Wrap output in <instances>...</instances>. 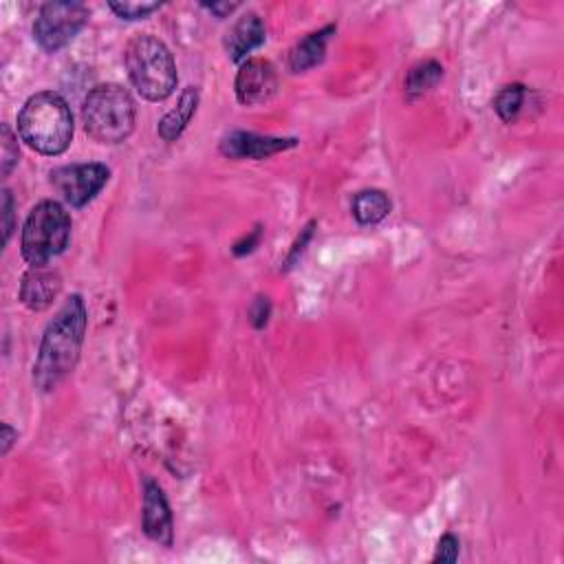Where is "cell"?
<instances>
[{"instance_id":"7","label":"cell","mask_w":564,"mask_h":564,"mask_svg":"<svg viewBox=\"0 0 564 564\" xmlns=\"http://www.w3.org/2000/svg\"><path fill=\"white\" fill-rule=\"evenodd\" d=\"M111 179V170L104 164H75L51 172V186L71 208H84Z\"/></svg>"},{"instance_id":"4","label":"cell","mask_w":564,"mask_h":564,"mask_svg":"<svg viewBox=\"0 0 564 564\" xmlns=\"http://www.w3.org/2000/svg\"><path fill=\"white\" fill-rule=\"evenodd\" d=\"M137 108L133 97L119 84H100L86 95L82 122L97 144L115 146L130 137L135 128Z\"/></svg>"},{"instance_id":"16","label":"cell","mask_w":564,"mask_h":564,"mask_svg":"<svg viewBox=\"0 0 564 564\" xmlns=\"http://www.w3.org/2000/svg\"><path fill=\"white\" fill-rule=\"evenodd\" d=\"M443 78V67L437 60H423L406 75V93L410 100L430 93Z\"/></svg>"},{"instance_id":"21","label":"cell","mask_w":564,"mask_h":564,"mask_svg":"<svg viewBox=\"0 0 564 564\" xmlns=\"http://www.w3.org/2000/svg\"><path fill=\"white\" fill-rule=\"evenodd\" d=\"M0 210H3V245L9 243V238H12L14 232V197L12 192L7 188L3 190V205H0Z\"/></svg>"},{"instance_id":"2","label":"cell","mask_w":564,"mask_h":564,"mask_svg":"<svg viewBox=\"0 0 564 564\" xmlns=\"http://www.w3.org/2000/svg\"><path fill=\"white\" fill-rule=\"evenodd\" d=\"M18 133L36 153L62 155L73 139V115L67 100L53 91L31 95L18 115Z\"/></svg>"},{"instance_id":"24","label":"cell","mask_w":564,"mask_h":564,"mask_svg":"<svg viewBox=\"0 0 564 564\" xmlns=\"http://www.w3.org/2000/svg\"><path fill=\"white\" fill-rule=\"evenodd\" d=\"M260 236H263V227H256V230L249 234V236H245L243 241H238L236 245H234V254L236 256H245V254H252L254 249H256V245L260 243Z\"/></svg>"},{"instance_id":"1","label":"cell","mask_w":564,"mask_h":564,"mask_svg":"<svg viewBox=\"0 0 564 564\" xmlns=\"http://www.w3.org/2000/svg\"><path fill=\"white\" fill-rule=\"evenodd\" d=\"M86 322V305L78 294L64 302L58 316L49 322L34 366V382L42 393L56 390L73 373L82 353Z\"/></svg>"},{"instance_id":"8","label":"cell","mask_w":564,"mask_h":564,"mask_svg":"<svg viewBox=\"0 0 564 564\" xmlns=\"http://www.w3.org/2000/svg\"><path fill=\"white\" fill-rule=\"evenodd\" d=\"M238 102L245 106L265 104L278 91V75L274 64L263 58H249L241 64L234 82Z\"/></svg>"},{"instance_id":"9","label":"cell","mask_w":564,"mask_h":564,"mask_svg":"<svg viewBox=\"0 0 564 564\" xmlns=\"http://www.w3.org/2000/svg\"><path fill=\"white\" fill-rule=\"evenodd\" d=\"M296 146V137H269L236 130V133L223 137L221 153L230 159H267Z\"/></svg>"},{"instance_id":"18","label":"cell","mask_w":564,"mask_h":564,"mask_svg":"<svg viewBox=\"0 0 564 564\" xmlns=\"http://www.w3.org/2000/svg\"><path fill=\"white\" fill-rule=\"evenodd\" d=\"M20 159V150H18V141L16 135L12 133L9 124H3V179H7L12 175V170L18 166Z\"/></svg>"},{"instance_id":"10","label":"cell","mask_w":564,"mask_h":564,"mask_svg":"<svg viewBox=\"0 0 564 564\" xmlns=\"http://www.w3.org/2000/svg\"><path fill=\"white\" fill-rule=\"evenodd\" d=\"M141 525H144V534L150 540H155L164 547H172V540H175L172 512L164 490H161L159 483H155L153 479L144 481V512H141Z\"/></svg>"},{"instance_id":"15","label":"cell","mask_w":564,"mask_h":564,"mask_svg":"<svg viewBox=\"0 0 564 564\" xmlns=\"http://www.w3.org/2000/svg\"><path fill=\"white\" fill-rule=\"evenodd\" d=\"M390 208H393V203L382 190H362L353 199V216L360 225L382 223L390 214Z\"/></svg>"},{"instance_id":"22","label":"cell","mask_w":564,"mask_h":564,"mask_svg":"<svg viewBox=\"0 0 564 564\" xmlns=\"http://www.w3.org/2000/svg\"><path fill=\"white\" fill-rule=\"evenodd\" d=\"M313 227H316V221H311L305 227V230H302V234L298 236V241L294 243V247H291V252H289V256L285 260V269H291V267H294V263H298V258L302 256V252H305L309 241L313 238Z\"/></svg>"},{"instance_id":"12","label":"cell","mask_w":564,"mask_h":564,"mask_svg":"<svg viewBox=\"0 0 564 564\" xmlns=\"http://www.w3.org/2000/svg\"><path fill=\"white\" fill-rule=\"evenodd\" d=\"M267 38V29L263 18L249 12L243 18H238L232 29L225 34V51L230 60L243 62L249 53L263 45Z\"/></svg>"},{"instance_id":"6","label":"cell","mask_w":564,"mask_h":564,"mask_svg":"<svg viewBox=\"0 0 564 564\" xmlns=\"http://www.w3.org/2000/svg\"><path fill=\"white\" fill-rule=\"evenodd\" d=\"M89 16V7L82 3H47L34 23V38L42 49L56 53L80 34Z\"/></svg>"},{"instance_id":"20","label":"cell","mask_w":564,"mask_h":564,"mask_svg":"<svg viewBox=\"0 0 564 564\" xmlns=\"http://www.w3.org/2000/svg\"><path fill=\"white\" fill-rule=\"evenodd\" d=\"M459 551H461L459 538L452 536V534H446V536L439 540V545H437L435 562H457L459 560Z\"/></svg>"},{"instance_id":"17","label":"cell","mask_w":564,"mask_h":564,"mask_svg":"<svg viewBox=\"0 0 564 564\" xmlns=\"http://www.w3.org/2000/svg\"><path fill=\"white\" fill-rule=\"evenodd\" d=\"M525 86L523 84H507L503 86L501 91L496 93L494 97V111L498 113V117L503 119V122H514V119L518 117L520 113V108H523V102H525Z\"/></svg>"},{"instance_id":"19","label":"cell","mask_w":564,"mask_h":564,"mask_svg":"<svg viewBox=\"0 0 564 564\" xmlns=\"http://www.w3.org/2000/svg\"><path fill=\"white\" fill-rule=\"evenodd\" d=\"M159 3H111V9L124 20H141L157 12Z\"/></svg>"},{"instance_id":"14","label":"cell","mask_w":564,"mask_h":564,"mask_svg":"<svg viewBox=\"0 0 564 564\" xmlns=\"http://www.w3.org/2000/svg\"><path fill=\"white\" fill-rule=\"evenodd\" d=\"M197 108H199V89H194V86H188L186 91L181 93L177 106L172 108L164 115V119L159 122V137L164 141H177L183 130L188 128V124L192 122V117L197 115Z\"/></svg>"},{"instance_id":"13","label":"cell","mask_w":564,"mask_h":564,"mask_svg":"<svg viewBox=\"0 0 564 564\" xmlns=\"http://www.w3.org/2000/svg\"><path fill=\"white\" fill-rule=\"evenodd\" d=\"M331 34H335V25L313 31L307 38H302L289 53V69L294 73H305L313 67H318L324 60V53H327V42Z\"/></svg>"},{"instance_id":"11","label":"cell","mask_w":564,"mask_h":564,"mask_svg":"<svg viewBox=\"0 0 564 564\" xmlns=\"http://www.w3.org/2000/svg\"><path fill=\"white\" fill-rule=\"evenodd\" d=\"M62 278L47 267H31L20 282V302L29 311H45L60 296Z\"/></svg>"},{"instance_id":"26","label":"cell","mask_w":564,"mask_h":564,"mask_svg":"<svg viewBox=\"0 0 564 564\" xmlns=\"http://www.w3.org/2000/svg\"><path fill=\"white\" fill-rule=\"evenodd\" d=\"M16 441H18V432L9 426V423H3V454H9Z\"/></svg>"},{"instance_id":"5","label":"cell","mask_w":564,"mask_h":564,"mask_svg":"<svg viewBox=\"0 0 564 564\" xmlns=\"http://www.w3.org/2000/svg\"><path fill=\"white\" fill-rule=\"evenodd\" d=\"M71 238V216L58 201H40L23 225V256L31 267H45L60 256Z\"/></svg>"},{"instance_id":"25","label":"cell","mask_w":564,"mask_h":564,"mask_svg":"<svg viewBox=\"0 0 564 564\" xmlns=\"http://www.w3.org/2000/svg\"><path fill=\"white\" fill-rule=\"evenodd\" d=\"M203 7H208L212 14H216L219 18H225V16H230L234 9L238 7V3H203Z\"/></svg>"},{"instance_id":"3","label":"cell","mask_w":564,"mask_h":564,"mask_svg":"<svg viewBox=\"0 0 564 564\" xmlns=\"http://www.w3.org/2000/svg\"><path fill=\"white\" fill-rule=\"evenodd\" d=\"M126 71L137 93L150 102H164L177 89V64L170 49L150 34L135 36L126 45Z\"/></svg>"},{"instance_id":"23","label":"cell","mask_w":564,"mask_h":564,"mask_svg":"<svg viewBox=\"0 0 564 564\" xmlns=\"http://www.w3.org/2000/svg\"><path fill=\"white\" fill-rule=\"evenodd\" d=\"M269 316H271V305H269V300L267 298H256V302L252 305V309H249V320H252V324L256 329H263L265 324L269 322Z\"/></svg>"}]
</instances>
